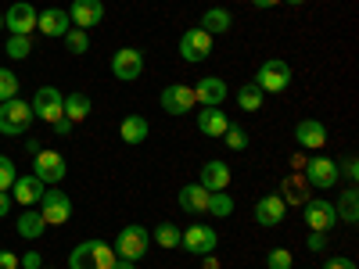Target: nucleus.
Instances as JSON below:
<instances>
[{"label":"nucleus","instance_id":"c756f323","mask_svg":"<svg viewBox=\"0 0 359 269\" xmlns=\"http://www.w3.org/2000/svg\"><path fill=\"white\" fill-rule=\"evenodd\" d=\"M237 104H241V111H259L262 108V90L255 83H245L237 90Z\"/></svg>","mask_w":359,"mask_h":269},{"label":"nucleus","instance_id":"393cba45","mask_svg":"<svg viewBox=\"0 0 359 269\" xmlns=\"http://www.w3.org/2000/svg\"><path fill=\"white\" fill-rule=\"evenodd\" d=\"M230 25H233V18H230V11H226V8H208V11L201 15V29H205L208 36L226 33Z\"/></svg>","mask_w":359,"mask_h":269},{"label":"nucleus","instance_id":"f704fd0d","mask_svg":"<svg viewBox=\"0 0 359 269\" xmlns=\"http://www.w3.org/2000/svg\"><path fill=\"white\" fill-rule=\"evenodd\" d=\"M4 50H8V57H15V62H22V57H29V50H33V43H29V36H11Z\"/></svg>","mask_w":359,"mask_h":269},{"label":"nucleus","instance_id":"6e6552de","mask_svg":"<svg viewBox=\"0 0 359 269\" xmlns=\"http://www.w3.org/2000/svg\"><path fill=\"white\" fill-rule=\"evenodd\" d=\"M208 54H212V36H208L201 25H198V29H187V33L180 36V57H184L187 65L205 62Z\"/></svg>","mask_w":359,"mask_h":269},{"label":"nucleus","instance_id":"a18cd8bd","mask_svg":"<svg viewBox=\"0 0 359 269\" xmlns=\"http://www.w3.org/2000/svg\"><path fill=\"white\" fill-rule=\"evenodd\" d=\"M298 187H302V179L294 176V179H287V187H284V191H298ZM291 201H302V198H298V194H291Z\"/></svg>","mask_w":359,"mask_h":269},{"label":"nucleus","instance_id":"9d476101","mask_svg":"<svg viewBox=\"0 0 359 269\" xmlns=\"http://www.w3.org/2000/svg\"><path fill=\"white\" fill-rule=\"evenodd\" d=\"M36 15L40 11L29 4V0H15L4 15V29H11V36H29L36 29Z\"/></svg>","mask_w":359,"mask_h":269},{"label":"nucleus","instance_id":"f8f14e48","mask_svg":"<svg viewBox=\"0 0 359 269\" xmlns=\"http://www.w3.org/2000/svg\"><path fill=\"white\" fill-rule=\"evenodd\" d=\"M306 169V179L316 187V191H331V187H338V162L334 158H309V165H302Z\"/></svg>","mask_w":359,"mask_h":269},{"label":"nucleus","instance_id":"473e14b6","mask_svg":"<svg viewBox=\"0 0 359 269\" xmlns=\"http://www.w3.org/2000/svg\"><path fill=\"white\" fill-rule=\"evenodd\" d=\"M62 40H65V47H69L72 54H86V47H90V40H86V29H76V25L69 29V33H65Z\"/></svg>","mask_w":359,"mask_h":269},{"label":"nucleus","instance_id":"f257e3e1","mask_svg":"<svg viewBox=\"0 0 359 269\" xmlns=\"http://www.w3.org/2000/svg\"><path fill=\"white\" fill-rule=\"evenodd\" d=\"M111 265H115V251L104 241H83L69 255V269H111Z\"/></svg>","mask_w":359,"mask_h":269},{"label":"nucleus","instance_id":"37998d69","mask_svg":"<svg viewBox=\"0 0 359 269\" xmlns=\"http://www.w3.org/2000/svg\"><path fill=\"white\" fill-rule=\"evenodd\" d=\"M72 130H76V123H69V118H57V123H54V133L57 137H69Z\"/></svg>","mask_w":359,"mask_h":269},{"label":"nucleus","instance_id":"c03bdc74","mask_svg":"<svg viewBox=\"0 0 359 269\" xmlns=\"http://www.w3.org/2000/svg\"><path fill=\"white\" fill-rule=\"evenodd\" d=\"M8 212H11V194H8V191H0V219H4Z\"/></svg>","mask_w":359,"mask_h":269},{"label":"nucleus","instance_id":"cd10ccee","mask_svg":"<svg viewBox=\"0 0 359 269\" xmlns=\"http://www.w3.org/2000/svg\"><path fill=\"white\" fill-rule=\"evenodd\" d=\"M208 216H216V219H226L233 216V198L226 191H216V194H208V208H205Z\"/></svg>","mask_w":359,"mask_h":269},{"label":"nucleus","instance_id":"7ed1b4c3","mask_svg":"<svg viewBox=\"0 0 359 269\" xmlns=\"http://www.w3.org/2000/svg\"><path fill=\"white\" fill-rule=\"evenodd\" d=\"M147 244H151V233H147L144 226H123L118 230V237H115V258H130V262H140L144 258V251H147Z\"/></svg>","mask_w":359,"mask_h":269},{"label":"nucleus","instance_id":"09e8293b","mask_svg":"<svg viewBox=\"0 0 359 269\" xmlns=\"http://www.w3.org/2000/svg\"><path fill=\"white\" fill-rule=\"evenodd\" d=\"M205 269H219V265H216V258H212V255H205Z\"/></svg>","mask_w":359,"mask_h":269},{"label":"nucleus","instance_id":"4468645a","mask_svg":"<svg viewBox=\"0 0 359 269\" xmlns=\"http://www.w3.org/2000/svg\"><path fill=\"white\" fill-rule=\"evenodd\" d=\"M194 90V101L198 104H205V108H219L223 101H226V79H219V76H205V79H198V86H191Z\"/></svg>","mask_w":359,"mask_h":269},{"label":"nucleus","instance_id":"39448f33","mask_svg":"<svg viewBox=\"0 0 359 269\" xmlns=\"http://www.w3.org/2000/svg\"><path fill=\"white\" fill-rule=\"evenodd\" d=\"M29 108H33V115L43 118L47 126H54L57 118H65V94L57 86H40L36 97L29 101Z\"/></svg>","mask_w":359,"mask_h":269},{"label":"nucleus","instance_id":"49530a36","mask_svg":"<svg viewBox=\"0 0 359 269\" xmlns=\"http://www.w3.org/2000/svg\"><path fill=\"white\" fill-rule=\"evenodd\" d=\"M280 0H252V8H259V11H266V8H277Z\"/></svg>","mask_w":359,"mask_h":269},{"label":"nucleus","instance_id":"9b49d317","mask_svg":"<svg viewBox=\"0 0 359 269\" xmlns=\"http://www.w3.org/2000/svg\"><path fill=\"white\" fill-rule=\"evenodd\" d=\"M111 72H115V79H123V83L140 79V72H144V54H140L137 47L115 50V57H111Z\"/></svg>","mask_w":359,"mask_h":269},{"label":"nucleus","instance_id":"a211bd4d","mask_svg":"<svg viewBox=\"0 0 359 269\" xmlns=\"http://www.w3.org/2000/svg\"><path fill=\"white\" fill-rule=\"evenodd\" d=\"M36 29H40L43 36H65L69 29H72V18H69L65 8H47V11L36 15Z\"/></svg>","mask_w":359,"mask_h":269},{"label":"nucleus","instance_id":"8fccbe9b","mask_svg":"<svg viewBox=\"0 0 359 269\" xmlns=\"http://www.w3.org/2000/svg\"><path fill=\"white\" fill-rule=\"evenodd\" d=\"M287 4H306V0H287Z\"/></svg>","mask_w":359,"mask_h":269},{"label":"nucleus","instance_id":"6ab92c4d","mask_svg":"<svg viewBox=\"0 0 359 269\" xmlns=\"http://www.w3.org/2000/svg\"><path fill=\"white\" fill-rule=\"evenodd\" d=\"M294 140H298V147H306V151H320L327 144V130H323L320 118H302V123L294 126Z\"/></svg>","mask_w":359,"mask_h":269},{"label":"nucleus","instance_id":"a19ab883","mask_svg":"<svg viewBox=\"0 0 359 269\" xmlns=\"http://www.w3.org/2000/svg\"><path fill=\"white\" fill-rule=\"evenodd\" d=\"M323 269H355V262L338 255V258H327V265H323Z\"/></svg>","mask_w":359,"mask_h":269},{"label":"nucleus","instance_id":"7c9ffc66","mask_svg":"<svg viewBox=\"0 0 359 269\" xmlns=\"http://www.w3.org/2000/svg\"><path fill=\"white\" fill-rule=\"evenodd\" d=\"M180 233H184V230H176L172 223H158V230H155V241L169 251V248H180Z\"/></svg>","mask_w":359,"mask_h":269},{"label":"nucleus","instance_id":"c9c22d12","mask_svg":"<svg viewBox=\"0 0 359 269\" xmlns=\"http://www.w3.org/2000/svg\"><path fill=\"white\" fill-rule=\"evenodd\" d=\"M291 251L287 248H273V251H269L266 255V269H291Z\"/></svg>","mask_w":359,"mask_h":269},{"label":"nucleus","instance_id":"4be33fe9","mask_svg":"<svg viewBox=\"0 0 359 269\" xmlns=\"http://www.w3.org/2000/svg\"><path fill=\"white\" fill-rule=\"evenodd\" d=\"M40 194H43V184L36 176H15V184H11V198L18 201V205H36L40 201Z\"/></svg>","mask_w":359,"mask_h":269},{"label":"nucleus","instance_id":"e433bc0d","mask_svg":"<svg viewBox=\"0 0 359 269\" xmlns=\"http://www.w3.org/2000/svg\"><path fill=\"white\" fill-rule=\"evenodd\" d=\"M15 176H18L15 162H11L8 155H0V191H11V184H15Z\"/></svg>","mask_w":359,"mask_h":269},{"label":"nucleus","instance_id":"f03ea898","mask_svg":"<svg viewBox=\"0 0 359 269\" xmlns=\"http://www.w3.org/2000/svg\"><path fill=\"white\" fill-rule=\"evenodd\" d=\"M33 108H29V101H0V133H8V137H22L29 126H33Z\"/></svg>","mask_w":359,"mask_h":269},{"label":"nucleus","instance_id":"dca6fc26","mask_svg":"<svg viewBox=\"0 0 359 269\" xmlns=\"http://www.w3.org/2000/svg\"><path fill=\"white\" fill-rule=\"evenodd\" d=\"M284 216H287V201H284L280 194L259 198V205H255V223H259V226H280Z\"/></svg>","mask_w":359,"mask_h":269},{"label":"nucleus","instance_id":"1a4fd4ad","mask_svg":"<svg viewBox=\"0 0 359 269\" xmlns=\"http://www.w3.org/2000/svg\"><path fill=\"white\" fill-rule=\"evenodd\" d=\"M65 172H69V165H65V158L57 155V151H40V155H33V176L40 179L43 187H47V184H62Z\"/></svg>","mask_w":359,"mask_h":269},{"label":"nucleus","instance_id":"c85d7f7f","mask_svg":"<svg viewBox=\"0 0 359 269\" xmlns=\"http://www.w3.org/2000/svg\"><path fill=\"white\" fill-rule=\"evenodd\" d=\"M86 115H90V97L86 94H69L65 97V118L69 123H83Z\"/></svg>","mask_w":359,"mask_h":269},{"label":"nucleus","instance_id":"72a5a7b5","mask_svg":"<svg viewBox=\"0 0 359 269\" xmlns=\"http://www.w3.org/2000/svg\"><path fill=\"white\" fill-rule=\"evenodd\" d=\"M18 97V76L11 69H0V101Z\"/></svg>","mask_w":359,"mask_h":269},{"label":"nucleus","instance_id":"de8ad7c7","mask_svg":"<svg viewBox=\"0 0 359 269\" xmlns=\"http://www.w3.org/2000/svg\"><path fill=\"white\" fill-rule=\"evenodd\" d=\"M111 269H137V262H130V258H115Z\"/></svg>","mask_w":359,"mask_h":269},{"label":"nucleus","instance_id":"3c124183","mask_svg":"<svg viewBox=\"0 0 359 269\" xmlns=\"http://www.w3.org/2000/svg\"><path fill=\"white\" fill-rule=\"evenodd\" d=\"M0 29H4V15H0Z\"/></svg>","mask_w":359,"mask_h":269},{"label":"nucleus","instance_id":"5701e85b","mask_svg":"<svg viewBox=\"0 0 359 269\" xmlns=\"http://www.w3.org/2000/svg\"><path fill=\"white\" fill-rule=\"evenodd\" d=\"M226 126H230V118L223 115V108H201L198 111V130L205 137H223Z\"/></svg>","mask_w":359,"mask_h":269},{"label":"nucleus","instance_id":"f3484780","mask_svg":"<svg viewBox=\"0 0 359 269\" xmlns=\"http://www.w3.org/2000/svg\"><path fill=\"white\" fill-rule=\"evenodd\" d=\"M69 18H72L76 29H90V25L104 22V4H101V0H72Z\"/></svg>","mask_w":359,"mask_h":269},{"label":"nucleus","instance_id":"4c0bfd02","mask_svg":"<svg viewBox=\"0 0 359 269\" xmlns=\"http://www.w3.org/2000/svg\"><path fill=\"white\" fill-rule=\"evenodd\" d=\"M323 244H327V233L309 230V251H323Z\"/></svg>","mask_w":359,"mask_h":269},{"label":"nucleus","instance_id":"b1692460","mask_svg":"<svg viewBox=\"0 0 359 269\" xmlns=\"http://www.w3.org/2000/svg\"><path fill=\"white\" fill-rule=\"evenodd\" d=\"M147 130H151V126H147L144 115H126L123 123H118V137H123L126 144H144L147 140Z\"/></svg>","mask_w":359,"mask_h":269},{"label":"nucleus","instance_id":"423d86ee","mask_svg":"<svg viewBox=\"0 0 359 269\" xmlns=\"http://www.w3.org/2000/svg\"><path fill=\"white\" fill-rule=\"evenodd\" d=\"M216 244H219V233H216L212 226H205V223H194L191 230L180 233V248H187V251H191V255H198V258L212 255V251H216Z\"/></svg>","mask_w":359,"mask_h":269},{"label":"nucleus","instance_id":"58836bf2","mask_svg":"<svg viewBox=\"0 0 359 269\" xmlns=\"http://www.w3.org/2000/svg\"><path fill=\"white\" fill-rule=\"evenodd\" d=\"M338 172H345L348 179H359V162H355V158H345V162L338 165Z\"/></svg>","mask_w":359,"mask_h":269},{"label":"nucleus","instance_id":"20e7f679","mask_svg":"<svg viewBox=\"0 0 359 269\" xmlns=\"http://www.w3.org/2000/svg\"><path fill=\"white\" fill-rule=\"evenodd\" d=\"M255 86L262 94H284L291 86V65L280 62V57H269V62H262L259 72H255Z\"/></svg>","mask_w":359,"mask_h":269},{"label":"nucleus","instance_id":"2f4dec72","mask_svg":"<svg viewBox=\"0 0 359 269\" xmlns=\"http://www.w3.org/2000/svg\"><path fill=\"white\" fill-rule=\"evenodd\" d=\"M223 144L230 147V151H245V147H248V133L241 130V126H226V133H223Z\"/></svg>","mask_w":359,"mask_h":269},{"label":"nucleus","instance_id":"79ce46f5","mask_svg":"<svg viewBox=\"0 0 359 269\" xmlns=\"http://www.w3.org/2000/svg\"><path fill=\"white\" fill-rule=\"evenodd\" d=\"M0 269H18V255L15 251H0Z\"/></svg>","mask_w":359,"mask_h":269},{"label":"nucleus","instance_id":"412c9836","mask_svg":"<svg viewBox=\"0 0 359 269\" xmlns=\"http://www.w3.org/2000/svg\"><path fill=\"white\" fill-rule=\"evenodd\" d=\"M198 184L205 187V191H226L230 187V165H223V162H205L201 165V179Z\"/></svg>","mask_w":359,"mask_h":269},{"label":"nucleus","instance_id":"aec40b11","mask_svg":"<svg viewBox=\"0 0 359 269\" xmlns=\"http://www.w3.org/2000/svg\"><path fill=\"white\" fill-rule=\"evenodd\" d=\"M208 194H212V191H205L201 184H187V187H180V208H184L187 216H201L205 208H208Z\"/></svg>","mask_w":359,"mask_h":269},{"label":"nucleus","instance_id":"2eb2a0df","mask_svg":"<svg viewBox=\"0 0 359 269\" xmlns=\"http://www.w3.org/2000/svg\"><path fill=\"white\" fill-rule=\"evenodd\" d=\"M194 104H198V101H194V90L184 86V83H169V86L162 90V108H165L169 115H187Z\"/></svg>","mask_w":359,"mask_h":269},{"label":"nucleus","instance_id":"bb28decb","mask_svg":"<svg viewBox=\"0 0 359 269\" xmlns=\"http://www.w3.org/2000/svg\"><path fill=\"white\" fill-rule=\"evenodd\" d=\"M334 212H338L341 223H359V191H355V187H348V191L338 198Z\"/></svg>","mask_w":359,"mask_h":269},{"label":"nucleus","instance_id":"ddd939ff","mask_svg":"<svg viewBox=\"0 0 359 269\" xmlns=\"http://www.w3.org/2000/svg\"><path fill=\"white\" fill-rule=\"evenodd\" d=\"M302 216H306L309 230H320V233H327V230H334V226H338V212H334V205H331V201H323V198L306 201Z\"/></svg>","mask_w":359,"mask_h":269},{"label":"nucleus","instance_id":"ea45409f","mask_svg":"<svg viewBox=\"0 0 359 269\" xmlns=\"http://www.w3.org/2000/svg\"><path fill=\"white\" fill-rule=\"evenodd\" d=\"M18 265H22V269H40V265H43V262H40V255H36V251H25V255H22V262H18Z\"/></svg>","mask_w":359,"mask_h":269},{"label":"nucleus","instance_id":"a878e982","mask_svg":"<svg viewBox=\"0 0 359 269\" xmlns=\"http://www.w3.org/2000/svg\"><path fill=\"white\" fill-rule=\"evenodd\" d=\"M15 230H18V237H25V241H36V237H43L47 223H43L40 212H22L18 223H15Z\"/></svg>","mask_w":359,"mask_h":269},{"label":"nucleus","instance_id":"0eeeda50","mask_svg":"<svg viewBox=\"0 0 359 269\" xmlns=\"http://www.w3.org/2000/svg\"><path fill=\"white\" fill-rule=\"evenodd\" d=\"M40 216H43V223L47 226H62V223H69V216H72V201H69V194H62V191H47L43 187V194H40Z\"/></svg>","mask_w":359,"mask_h":269}]
</instances>
